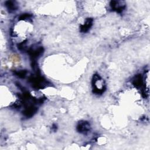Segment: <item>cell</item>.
I'll return each instance as SVG.
<instances>
[{
	"label": "cell",
	"instance_id": "cell-7",
	"mask_svg": "<svg viewBox=\"0 0 150 150\" xmlns=\"http://www.w3.org/2000/svg\"><path fill=\"white\" fill-rule=\"evenodd\" d=\"M142 83L143 81L141 74H139L136 75L132 80V84H134V86H135L136 87H139L142 86Z\"/></svg>",
	"mask_w": 150,
	"mask_h": 150
},
{
	"label": "cell",
	"instance_id": "cell-11",
	"mask_svg": "<svg viewBox=\"0 0 150 150\" xmlns=\"http://www.w3.org/2000/svg\"><path fill=\"white\" fill-rule=\"evenodd\" d=\"M52 129H53V130H54V131H56V130L57 129V126H56L55 124H53V125Z\"/></svg>",
	"mask_w": 150,
	"mask_h": 150
},
{
	"label": "cell",
	"instance_id": "cell-3",
	"mask_svg": "<svg viewBox=\"0 0 150 150\" xmlns=\"http://www.w3.org/2000/svg\"><path fill=\"white\" fill-rule=\"evenodd\" d=\"M43 52V48L42 47H40L37 49L35 50H33V49H30V50H29L28 53L31 57L32 59V62H36L35 60L38 58V56H40Z\"/></svg>",
	"mask_w": 150,
	"mask_h": 150
},
{
	"label": "cell",
	"instance_id": "cell-2",
	"mask_svg": "<svg viewBox=\"0 0 150 150\" xmlns=\"http://www.w3.org/2000/svg\"><path fill=\"white\" fill-rule=\"evenodd\" d=\"M30 81L33 86L36 88H42L46 85V81L41 77H33Z\"/></svg>",
	"mask_w": 150,
	"mask_h": 150
},
{
	"label": "cell",
	"instance_id": "cell-6",
	"mask_svg": "<svg viewBox=\"0 0 150 150\" xmlns=\"http://www.w3.org/2000/svg\"><path fill=\"white\" fill-rule=\"evenodd\" d=\"M37 111V108L33 106H29L23 111V114L27 117H31Z\"/></svg>",
	"mask_w": 150,
	"mask_h": 150
},
{
	"label": "cell",
	"instance_id": "cell-10",
	"mask_svg": "<svg viewBox=\"0 0 150 150\" xmlns=\"http://www.w3.org/2000/svg\"><path fill=\"white\" fill-rule=\"evenodd\" d=\"M32 15L29 13H24L21 15L19 18V20H25L27 19H30L31 18Z\"/></svg>",
	"mask_w": 150,
	"mask_h": 150
},
{
	"label": "cell",
	"instance_id": "cell-1",
	"mask_svg": "<svg viewBox=\"0 0 150 150\" xmlns=\"http://www.w3.org/2000/svg\"><path fill=\"white\" fill-rule=\"evenodd\" d=\"M90 129V125L87 121H80L77 125V130L81 134H86Z\"/></svg>",
	"mask_w": 150,
	"mask_h": 150
},
{
	"label": "cell",
	"instance_id": "cell-9",
	"mask_svg": "<svg viewBox=\"0 0 150 150\" xmlns=\"http://www.w3.org/2000/svg\"><path fill=\"white\" fill-rule=\"evenodd\" d=\"M27 71L26 70H20V71H15V73L16 75H17L18 77H21V78H23L25 77Z\"/></svg>",
	"mask_w": 150,
	"mask_h": 150
},
{
	"label": "cell",
	"instance_id": "cell-5",
	"mask_svg": "<svg viewBox=\"0 0 150 150\" xmlns=\"http://www.w3.org/2000/svg\"><path fill=\"white\" fill-rule=\"evenodd\" d=\"M110 6L111 7V9L113 11H115L117 12H121L124 11V9H125V5H120L119 4V2L118 1H111L110 2Z\"/></svg>",
	"mask_w": 150,
	"mask_h": 150
},
{
	"label": "cell",
	"instance_id": "cell-4",
	"mask_svg": "<svg viewBox=\"0 0 150 150\" xmlns=\"http://www.w3.org/2000/svg\"><path fill=\"white\" fill-rule=\"evenodd\" d=\"M93 20L92 18H87L85 23L80 26V31L83 33L87 32L91 27Z\"/></svg>",
	"mask_w": 150,
	"mask_h": 150
},
{
	"label": "cell",
	"instance_id": "cell-8",
	"mask_svg": "<svg viewBox=\"0 0 150 150\" xmlns=\"http://www.w3.org/2000/svg\"><path fill=\"white\" fill-rule=\"evenodd\" d=\"M5 5L6 6V8H8V9L10 11V12H12L14 11L15 10H16L17 9V5L15 4V2L12 1H8L5 2Z\"/></svg>",
	"mask_w": 150,
	"mask_h": 150
}]
</instances>
